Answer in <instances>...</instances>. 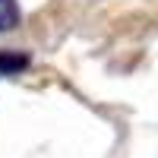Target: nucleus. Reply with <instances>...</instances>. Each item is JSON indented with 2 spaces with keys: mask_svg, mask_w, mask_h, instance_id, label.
<instances>
[{
  "mask_svg": "<svg viewBox=\"0 0 158 158\" xmlns=\"http://www.w3.org/2000/svg\"><path fill=\"white\" fill-rule=\"evenodd\" d=\"M19 22V6L16 0H0V32H10Z\"/></svg>",
  "mask_w": 158,
  "mask_h": 158,
  "instance_id": "obj_2",
  "label": "nucleus"
},
{
  "mask_svg": "<svg viewBox=\"0 0 158 158\" xmlns=\"http://www.w3.org/2000/svg\"><path fill=\"white\" fill-rule=\"evenodd\" d=\"M29 67V57L19 54V51H0V76H13V73H22Z\"/></svg>",
  "mask_w": 158,
  "mask_h": 158,
  "instance_id": "obj_1",
  "label": "nucleus"
}]
</instances>
